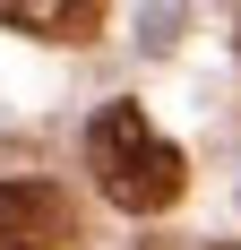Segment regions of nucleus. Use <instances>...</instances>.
<instances>
[{
  "label": "nucleus",
  "instance_id": "7ed1b4c3",
  "mask_svg": "<svg viewBox=\"0 0 241 250\" xmlns=\"http://www.w3.org/2000/svg\"><path fill=\"white\" fill-rule=\"evenodd\" d=\"M0 26H35V35H52V43H95L103 9H95V0H78V9H26V0H9Z\"/></svg>",
  "mask_w": 241,
  "mask_h": 250
},
{
  "label": "nucleus",
  "instance_id": "f03ea898",
  "mask_svg": "<svg viewBox=\"0 0 241 250\" xmlns=\"http://www.w3.org/2000/svg\"><path fill=\"white\" fill-rule=\"evenodd\" d=\"M78 207L60 181H0V250H69Z\"/></svg>",
  "mask_w": 241,
  "mask_h": 250
},
{
  "label": "nucleus",
  "instance_id": "f257e3e1",
  "mask_svg": "<svg viewBox=\"0 0 241 250\" xmlns=\"http://www.w3.org/2000/svg\"><path fill=\"white\" fill-rule=\"evenodd\" d=\"M86 173H95V190L120 216H164V207L181 199L190 164H181V147L146 121L138 104H103L95 129H86Z\"/></svg>",
  "mask_w": 241,
  "mask_h": 250
}]
</instances>
